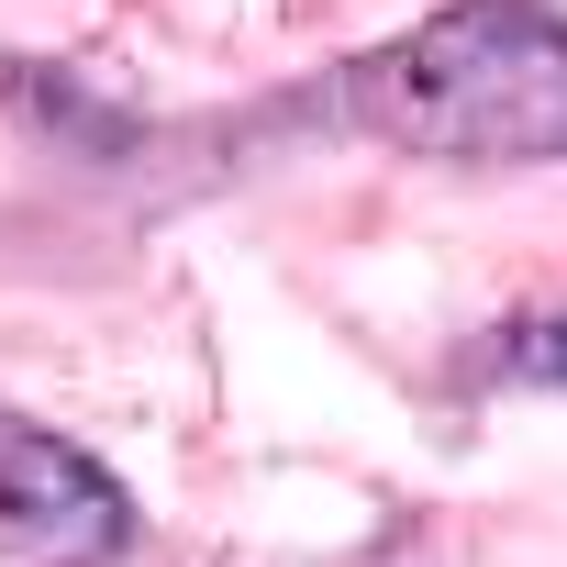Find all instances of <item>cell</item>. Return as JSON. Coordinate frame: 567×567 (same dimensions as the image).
<instances>
[{"instance_id": "cell-3", "label": "cell", "mask_w": 567, "mask_h": 567, "mask_svg": "<svg viewBox=\"0 0 567 567\" xmlns=\"http://www.w3.org/2000/svg\"><path fill=\"white\" fill-rule=\"evenodd\" d=\"M523 368H534V379H567V323H534V334H523Z\"/></svg>"}, {"instance_id": "cell-1", "label": "cell", "mask_w": 567, "mask_h": 567, "mask_svg": "<svg viewBox=\"0 0 567 567\" xmlns=\"http://www.w3.org/2000/svg\"><path fill=\"white\" fill-rule=\"evenodd\" d=\"M346 112L379 145L467 167L567 156V23L545 0H456L423 34L346 68Z\"/></svg>"}, {"instance_id": "cell-2", "label": "cell", "mask_w": 567, "mask_h": 567, "mask_svg": "<svg viewBox=\"0 0 567 567\" xmlns=\"http://www.w3.org/2000/svg\"><path fill=\"white\" fill-rule=\"evenodd\" d=\"M0 545L34 567H101L134 545V501L101 456H79L34 423H0Z\"/></svg>"}]
</instances>
